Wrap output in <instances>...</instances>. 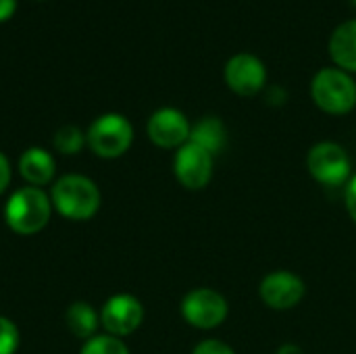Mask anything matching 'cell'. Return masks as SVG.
<instances>
[{
	"mask_svg": "<svg viewBox=\"0 0 356 354\" xmlns=\"http://www.w3.org/2000/svg\"><path fill=\"white\" fill-rule=\"evenodd\" d=\"M353 2H355V6H356V0H353Z\"/></svg>",
	"mask_w": 356,
	"mask_h": 354,
	"instance_id": "cell-23",
	"label": "cell"
},
{
	"mask_svg": "<svg viewBox=\"0 0 356 354\" xmlns=\"http://www.w3.org/2000/svg\"><path fill=\"white\" fill-rule=\"evenodd\" d=\"M144 319L142 303L131 294H117L111 296L100 313V321L111 336H129L134 334Z\"/></svg>",
	"mask_w": 356,
	"mask_h": 354,
	"instance_id": "cell-10",
	"label": "cell"
},
{
	"mask_svg": "<svg viewBox=\"0 0 356 354\" xmlns=\"http://www.w3.org/2000/svg\"><path fill=\"white\" fill-rule=\"evenodd\" d=\"M19 171L25 182H29L33 188L46 186L56 171L54 159L44 148H27L19 159Z\"/></svg>",
	"mask_w": 356,
	"mask_h": 354,
	"instance_id": "cell-13",
	"label": "cell"
},
{
	"mask_svg": "<svg viewBox=\"0 0 356 354\" xmlns=\"http://www.w3.org/2000/svg\"><path fill=\"white\" fill-rule=\"evenodd\" d=\"M192 354H236L232 351V346H227L225 342H221V340H204V342H200L196 348H194V353Z\"/></svg>",
	"mask_w": 356,
	"mask_h": 354,
	"instance_id": "cell-19",
	"label": "cell"
},
{
	"mask_svg": "<svg viewBox=\"0 0 356 354\" xmlns=\"http://www.w3.org/2000/svg\"><path fill=\"white\" fill-rule=\"evenodd\" d=\"M50 200L63 217L86 221L100 209V190L86 175H65L52 186Z\"/></svg>",
	"mask_w": 356,
	"mask_h": 354,
	"instance_id": "cell-1",
	"label": "cell"
},
{
	"mask_svg": "<svg viewBox=\"0 0 356 354\" xmlns=\"http://www.w3.org/2000/svg\"><path fill=\"white\" fill-rule=\"evenodd\" d=\"M330 54L342 71L356 73V19H350L334 29L330 38Z\"/></svg>",
	"mask_w": 356,
	"mask_h": 354,
	"instance_id": "cell-12",
	"label": "cell"
},
{
	"mask_svg": "<svg viewBox=\"0 0 356 354\" xmlns=\"http://www.w3.org/2000/svg\"><path fill=\"white\" fill-rule=\"evenodd\" d=\"M259 294L269 309L288 311L302 303L307 294V284L292 271H273L261 282Z\"/></svg>",
	"mask_w": 356,
	"mask_h": 354,
	"instance_id": "cell-8",
	"label": "cell"
},
{
	"mask_svg": "<svg viewBox=\"0 0 356 354\" xmlns=\"http://www.w3.org/2000/svg\"><path fill=\"white\" fill-rule=\"evenodd\" d=\"M8 184H10V165L6 156L0 152V194L8 188Z\"/></svg>",
	"mask_w": 356,
	"mask_h": 354,
	"instance_id": "cell-21",
	"label": "cell"
},
{
	"mask_svg": "<svg viewBox=\"0 0 356 354\" xmlns=\"http://www.w3.org/2000/svg\"><path fill=\"white\" fill-rule=\"evenodd\" d=\"M346 211L350 215V219L356 223V175L348 179V186H346Z\"/></svg>",
	"mask_w": 356,
	"mask_h": 354,
	"instance_id": "cell-20",
	"label": "cell"
},
{
	"mask_svg": "<svg viewBox=\"0 0 356 354\" xmlns=\"http://www.w3.org/2000/svg\"><path fill=\"white\" fill-rule=\"evenodd\" d=\"M223 75H225L229 90L236 92L238 96H254L263 90L267 81V69L263 61L248 52L234 54L227 61Z\"/></svg>",
	"mask_w": 356,
	"mask_h": 354,
	"instance_id": "cell-9",
	"label": "cell"
},
{
	"mask_svg": "<svg viewBox=\"0 0 356 354\" xmlns=\"http://www.w3.org/2000/svg\"><path fill=\"white\" fill-rule=\"evenodd\" d=\"M229 307L223 294L211 288H196L181 300L184 319L198 330H215L227 319Z\"/></svg>",
	"mask_w": 356,
	"mask_h": 354,
	"instance_id": "cell-6",
	"label": "cell"
},
{
	"mask_svg": "<svg viewBox=\"0 0 356 354\" xmlns=\"http://www.w3.org/2000/svg\"><path fill=\"white\" fill-rule=\"evenodd\" d=\"M17 0H0V21H6L15 13Z\"/></svg>",
	"mask_w": 356,
	"mask_h": 354,
	"instance_id": "cell-22",
	"label": "cell"
},
{
	"mask_svg": "<svg viewBox=\"0 0 356 354\" xmlns=\"http://www.w3.org/2000/svg\"><path fill=\"white\" fill-rule=\"evenodd\" d=\"M81 354H129V351L115 336H94L83 344Z\"/></svg>",
	"mask_w": 356,
	"mask_h": 354,
	"instance_id": "cell-17",
	"label": "cell"
},
{
	"mask_svg": "<svg viewBox=\"0 0 356 354\" xmlns=\"http://www.w3.org/2000/svg\"><path fill=\"white\" fill-rule=\"evenodd\" d=\"M173 171L184 188L202 190L213 177V154L188 140L175 154Z\"/></svg>",
	"mask_w": 356,
	"mask_h": 354,
	"instance_id": "cell-7",
	"label": "cell"
},
{
	"mask_svg": "<svg viewBox=\"0 0 356 354\" xmlns=\"http://www.w3.org/2000/svg\"><path fill=\"white\" fill-rule=\"evenodd\" d=\"M315 104L330 115H346L356 106V81L342 69L325 67L311 83Z\"/></svg>",
	"mask_w": 356,
	"mask_h": 354,
	"instance_id": "cell-3",
	"label": "cell"
},
{
	"mask_svg": "<svg viewBox=\"0 0 356 354\" xmlns=\"http://www.w3.org/2000/svg\"><path fill=\"white\" fill-rule=\"evenodd\" d=\"M134 142V127L123 115H102L88 131V144L94 154L102 159H117L127 152Z\"/></svg>",
	"mask_w": 356,
	"mask_h": 354,
	"instance_id": "cell-4",
	"label": "cell"
},
{
	"mask_svg": "<svg viewBox=\"0 0 356 354\" xmlns=\"http://www.w3.org/2000/svg\"><path fill=\"white\" fill-rule=\"evenodd\" d=\"M307 169L321 186L338 188L350 177V156L336 142H319L307 156Z\"/></svg>",
	"mask_w": 356,
	"mask_h": 354,
	"instance_id": "cell-5",
	"label": "cell"
},
{
	"mask_svg": "<svg viewBox=\"0 0 356 354\" xmlns=\"http://www.w3.org/2000/svg\"><path fill=\"white\" fill-rule=\"evenodd\" d=\"M190 142L202 146L213 156L219 154L223 150V146H225V125H223V121L217 119V117L200 119L190 131Z\"/></svg>",
	"mask_w": 356,
	"mask_h": 354,
	"instance_id": "cell-14",
	"label": "cell"
},
{
	"mask_svg": "<svg viewBox=\"0 0 356 354\" xmlns=\"http://www.w3.org/2000/svg\"><path fill=\"white\" fill-rule=\"evenodd\" d=\"M52 200L40 188H21L17 190L4 209V219L8 227L19 236H31L42 232L50 221Z\"/></svg>",
	"mask_w": 356,
	"mask_h": 354,
	"instance_id": "cell-2",
	"label": "cell"
},
{
	"mask_svg": "<svg viewBox=\"0 0 356 354\" xmlns=\"http://www.w3.org/2000/svg\"><path fill=\"white\" fill-rule=\"evenodd\" d=\"M65 323L69 332L81 340H90L98 328V315L88 303H73L65 313Z\"/></svg>",
	"mask_w": 356,
	"mask_h": 354,
	"instance_id": "cell-15",
	"label": "cell"
},
{
	"mask_svg": "<svg viewBox=\"0 0 356 354\" xmlns=\"http://www.w3.org/2000/svg\"><path fill=\"white\" fill-rule=\"evenodd\" d=\"M19 346V330L17 325L0 315V354H15Z\"/></svg>",
	"mask_w": 356,
	"mask_h": 354,
	"instance_id": "cell-18",
	"label": "cell"
},
{
	"mask_svg": "<svg viewBox=\"0 0 356 354\" xmlns=\"http://www.w3.org/2000/svg\"><path fill=\"white\" fill-rule=\"evenodd\" d=\"M190 123L177 108H159L148 119V138L161 148H181L190 140Z\"/></svg>",
	"mask_w": 356,
	"mask_h": 354,
	"instance_id": "cell-11",
	"label": "cell"
},
{
	"mask_svg": "<svg viewBox=\"0 0 356 354\" xmlns=\"http://www.w3.org/2000/svg\"><path fill=\"white\" fill-rule=\"evenodd\" d=\"M83 142H86V138H83V134L75 125H65L54 136V146L63 154H75V152H79L81 146H83Z\"/></svg>",
	"mask_w": 356,
	"mask_h": 354,
	"instance_id": "cell-16",
	"label": "cell"
}]
</instances>
